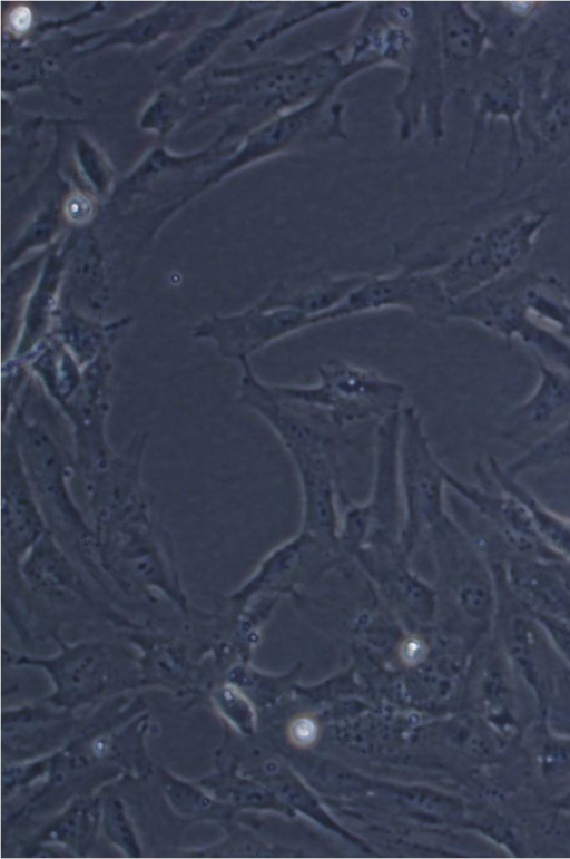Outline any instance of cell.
Here are the masks:
<instances>
[{
	"mask_svg": "<svg viewBox=\"0 0 570 859\" xmlns=\"http://www.w3.org/2000/svg\"><path fill=\"white\" fill-rule=\"evenodd\" d=\"M146 439L135 438L81 484L98 563L125 603H167L188 615L190 603L171 540L142 478Z\"/></svg>",
	"mask_w": 570,
	"mask_h": 859,
	"instance_id": "obj_1",
	"label": "cell"
},
{
	"mask_svg": "<svg viewBox=\"0 0 570 859\" xmlns=\"http://www.w3.org/2000/svg\"><path fill=\"white\" fill-rule=\"evenodd\" d=\"M19 450L48 531L108 596L121 604L100 568L89 518L72 491L75 465L49 439L32 430Z\"/></svg>",
	"mask_w": 570,
	"mask_h": 859,
	"instance_id": "obj_2",
	"label": "cell"
},
{
	"mask_svg": "<svg viewBox=\"0 0 570 859\" xmlns=\"http://www.w3.org/2000/svg\"><path fill=\"white\" fill-rule=\"evenodd\" d=\"M21 589L6 609L18 625L24 615L72 614L89 611L124 622L118 605L47 531L20 567Z\"/></svg>",
	"mask_w": 570,
	"mask_h": 859,
	"instance_id": "obj_3",
	"label": "cell"
},
{
	"mask_svg": "<svg viewBox=\"0 0 570 859\" xmlns=\"http://www.w3.org/2000/svg\"><path fill=\"white\" fill-rule=\"evenodd\" d=\"M314 385L273 384L272 392L282 400L324 412L337 427L370 418H381L401 410L405 387L380 373L331 358L317 367Z\"/></svg>",
	"mask_w": 570,
	"mask_h": 859,
	"instance_id": "obj_4",
	"label": "cell"
},
{
	"mask_svg": "<svg viewBox=\"0 0 570 859\" xmlns=\"http://www.w3.org/2000/svg\"><path fill=\"white\" fill-rule=\"evenodd\" d=\"M541 221L515 217L492 227L432 271L449 300L454 302L518 270Z\"/></svg>",
	"mask_w": 570,
	"mask_h": 859,
	"instance_id": "obj_5",
	"label": "cell"
},
{
	"mask_svg": "<svg viewBox=\"0 0 570 859\" xmlns=\"http://www.w3.org/2000/svg\"><path fill=\"white\" fill-rule=\"evenodd\" d=\"M440 590H445L472 621L489 625L497 613L491 564L472 538L445 515L429 530Z\"/></svg>",
	"mask_w": 570,
	"mask_h": 859,
	"instance_id": "obj_6",
	"label": "cell"
},
{
	"mask_svg": "<svg viewBox=\"0 0 570 859\" xmlns=\"http://www.w3.org/2000/svg\"><path fill=\"white\" fill-rule=\"evenodd\" d=\"M0 488L1 595L7 606L20 593L24 557L48 531L16 442L3 451Z\"/></svg>",
	"mask_w": 570,
	"mask_h": 859,
	"instance_id": "obj_7",
	"label": "cell"
},
{
	"mask_svg": "<svg viewBox=\"0 0 570 859\" xmlns=\"http://www.w3.org/2000/svg\"><path fill=\"white\" fill-rule=\"evenodd\" d=\"M401 417L400 460L406 507L401 543L409 553L421 533L446 515L443 507L446 469L434 457L416 409L406 406Z\"/></svg>",
	"mask_w": 570,
	"mask_h": 859,
	"instance_id": "obj_8",
	"label": "cell"
},
{
	"mask_svg": "<svg viewBox=\"0 0 570 859\" xmlns=\"http://www.w3.org/2000/svg\"><path fill=\"white\" fill-rule=\"evenodd\" d=\"M451 304L432 271L409 267L387 275H368L324 316V322L386 309H403L420 320L441 324L449 320Z\"/></svg>",
	"mask_w": 570,
	"mask_h": 859,
	"instance_id": "obj_9",
	"label": "cell"
},
{
	"mask_svg": "<svg viewBox=\"0 0 570 859\" xmlns=\"http://www.w3.org/2000/svg\"><path fill=\"white\" fill-rule=\"evenodd\" d=\"M445 484L481 517L508 555L563 560L539 537L525 506L515 496L497 486L489 489L466 484L448 470Z\"/></svg>",
	"mask_w": 570,
	"mask_h": 859,
	"instance_id": "obj_10",
	"label": "cell"
},
{
	"mask_svg": "<svg viewBox=\"0 0 570 859\" xmlns=\"http://www.w3.org/2000/svg\"><path fill=\"white\" fill-rule=\"evenodd\" d=\"M533 391L501 421L500 436L523 449L541 440L570 418V372L537 360Z\"/></svg>",
	"mask_w": 570,
	"mask_h": 859,
	"instance_id": "obj_11",
	"label": "cell"
},
{
	"mask_svg": "<svg viewBox=\"0 0 570 859\" xmlns=\"http://www.w3.org/2000/svg\"><path fill=\"white\" fill-rule=\"evenodd\" d=\"M505 584L533 615L570 619V575L567 560L510 554L502 558Z\"/></svg>",
	"mask_w": 570,
	"mask_h": 859,
	"instance_id": "obj_12",
	"label": "cell"
},
{
	"mask_svg": "<svg viewBox=\"0 0 570 859\" xmlns=\"http://www.w3.org/2000/svg\"><path fill=\"white\" fill-rule=\"evenodd\" d=\"M312 325H315L313 318L299 311L266 310L255 304L242 313L216 320L213 335L224 354L242 360Z\"/></svg>",
	"mask_w": 570,
	"mask_h": 859,
	"instance_id": "obj_13",
	"label": "cell"
},
{
	"mask_svg": "<svg viewBox=\"0 0 570 859\" xmlns=\"http://www.w3.org/2000/svg\"><path fill=\"white\" fill-rule=\"evenodd\" d=\"M318 537L305 529L296 538L274 549L246 580L226 596L227 603L242 605L258 594L292 590L295 585L307 580L315 572L313 564L322 566L321 557L316 555H321V549L325 548L318 547L320 544L328 543L324 541V538L322 541L316 539Z\"/></svg>",
	"mask_w": 570,
	"mask_h": 859,
	"instance_id": "obj_14",
	"label": "cell"
},
{
	"mask_svg": "<svg viewBox=\"0 0 570 859\" xmlns=\"http://www.w3.org/2000/svg\"><path fill=\"white\" fill-rule=\"evenodd\" d=\"M368 275L333 276L322 272L278 280L256 303L266 310L289 309L313 318L315 325L337 308Z\"/></svg>",
	"mask_w": 570,
	"mask_h": 859,
	"instance_id": "obj_15",
	"label": "cell"
},
{
	"mask_svg": "<svg viewBox=\"0 0 570 859\" xmlns=\"http://www.w3.org/2000/svg\"><path fill=\"white\" fill-rule=\"evenodd\" d=\"M483 467L497 487L515 496L525 506L542 541L563 560L570 562V517L548 508L518 478L508 475L497 459L489 457Z\"/></svg>",
	"mask_w": 570,
	"mask_h": 859,
	"instance_id": "obj_16",
	"label": "cell"
},
{
	"mask_svg": "<svg viewBox=\"0 0 570 859\" xmlns=\"http://www.w3.org/2000/svg\"><path fill=\"white\" fill-rule=\"evenodd\" d=\"M570 462V418L548 436L524 449L511 461L501 465L503 470L518 478L522 474Z\"/></svg>",
	"mask_w": 570,
	"mask_h": 859,
	"instance_id": "obj_17",
	"label": "cell"
},
{
	"mask_svg": "<svg viewBox=\"0 0 570 859\" xmlns=\"http://www.w3.org/2000/svg\"><path fill=\"white\" fill-rule=\"evenodd\" d=\"M537 762L544 779H567L570 775V739L547 738L538 748Z\"/></svg>",
	"mask_w": 570,
	"mask_h": 859,
	"instance_id": "obj_18",
	"label": "cell"
},
{
	"mask_svg": "<svg viewBox=\"0 0 570 859\" xmlns=\"http://www.w3.org/2000/svg\"><path fill=\"white\" fill-rule=\"evenodd\" d=\"M471 29L461 16L453 12L444 14L443 39L450 55L462 57L471 52L474 40Z\"/></svg>",
	"mask_w": 570,
	"mask_h": 859,
	"instance_id": "obj_19",
	"label": "cell"
},
{
	"mask_svg": "<svg viewBox=\"0 0 570 859\" xmlns=\"http://www.w3.org/2000/svg\"><path fill=\"white\" fill-rule=\"evenodd\" d=\"M547 632L560 658L570 666V619L534 615Z\"/></svg>",
	"mask_w": 570,
	"mask_h": 859,
	"instance_id": "obj_20",
	"label": "cell"
},
{
	"mask_svg": "<svg viewBox=\"0 0 570 859\" xmlns=\"http://www.w3.org/2000/svg\"><path fill=\"white\" fill-rule=\"evenodd\" d=\"M287 735L297 748H308L317 740L318 723L308 714H299L288 723Z\"/></svg>",
	"mask_w": 570,
	"mask_h": 859,
	"instance_id": "obj_21",
	"label": "cell"
},
{
	"mask_svg": "<svg viewBox=\"0 0 570 859\" xmlns=\"http://www.w3.org/2000/svg\"><path fill=\"white\" fill-rule=\"evenodd\" d=\"M426 654V644L419 636H410L405 638L400 647L401 660L406 665H415L420 663Z\"/></svg>",
	"mask_w": 570,
	"mask_h": 859,
	"instance_id": "obj_22",
	"label": "cell"
},
{
	"mask_svg": "<svg viewBox=\"0 0 570 859\" xmlns=\"http://www.w3.org/2000/svg\"><path fill=\"white\" fill-rule=\"evenodd\" d=\"M67 213L75 221L87 219L91 213V204L87 197L75 195L67 203Z\"/></svg>",
	"mask_w": 570,
	"mask_h": 859,
	"instance_id": "obj_23",
	"label": "cell"
},
{
	"mask_svg": "<svg viewBox=\"0 0 570 859\" xmlns=\"http://www.w3.org/2000/svg\"><path fill=\"white\" fill-rule=\"evenodd\" d=\"M9 21L16 31L22 32L27 30L31 22V12L29 8L23 6L17 7L10 13Z\"/></svg>",
	"mask_w": 570,
	"mask_h": 859,
	"instance_id": "obj_24",
	"label": "cell"
},
{
	"mask_svg": "<svg viewBox=\"0 0 570 859\" xmlns=\"http://www.w3.org/2000/svg\"><path fill=\"white\" fill-rule=\"evenodd\" d=\"M561 803H562L564 807H567L568 809H570V792H569V794H568V795H566V797L562 799Z\"/></svg>",
	"mask_w": 570,
	"mask_h": 859,
	"instance_id": "obj_25",
	"label": "cell"
}]
</instances>
